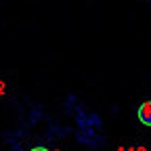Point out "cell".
<instances>
[{
  "instance_id": "ba28073f",
  "label": "cell",
  "mask_w": 151,
  "mask_h": 151,
  "mask_svg": "<svg viewBox=\"0 0 151 151\" xmlns=\"http://www.w3.org/2000/svg\"><path fill=\"white\" fill-rule=\"evenodd\" d=\"M4 88H6V86H4V82H0V94H4Z\"/></svg>"
},
{
  "instance_id": "8992f818",
  "label": "cell",
  "mask_w": 151,
  "mask_h": 151,
  "mask_svg": "<svg viewBox=\"0 0 151 151\" xmlns=\"http://www.w3.org/2000/svg\"><path fill=\"white\" fill-rule=\"evenodd\" d=\"M40 118H42V107H34L32 109V116H29V124H36Z\"/></svg>"
},
{
  "instance_id": "3957f363",
  "label": "cell",
  "mask_w": 151,
  "mask_h": 151,
  "mask_svg": "<svg viewBox=\"0 0 151 151\" xmlns=\"http://www.w3.org/2000/svg\"><path fill=\"white\" fill-rule=\"evenodd\" d=\"M137 118L143 126H151V101H145L137 109Z\"/></svg>"
},
{
  "instance_id": "52a82bcc",
  "label": "cell",
  "mask_w": 151,
  "mask_h": 151,
  "mask_svg": "<svg viewBox=\"0 0 151 151\" xmlns=\"http://www.w3.org/2000/svg\"><path fill=\"white\" fill-rule=\"evenodd\" d=\"M29 151H50V149H46V147H32Z\"/></svg>"
},
{
  "instance_id": "5b68a950",
  "label": "cell",
  "mask_w": 151,
  "mask_h": 151,
  "mask_svg": "<svg viewBox=\"0 0 151 151\" xmlns=\"http://www.w3.org/2000/svg\"><path fill=\"white\" fill-rule=\"evenodd\" d=\"M69 132H71V130H69L67 126H59V124L55 126V124H52V126H50V130H48V134H59V137H65V134H69Z\"/></svg>"
},
{
  "instance_id": "30bf717a",
  "label": "cell",
  "mask_w": 151,
  "mask_h": 151,
  "mask_svg": "<svg viewBox=\"0 0 151 151\" xmlns=\"http://www.w3.org/2000/svg\"><path fill=\"white\" fill-rule=\"evenodd\" d=\"M134 151H147V149H145V147H137Z\"/></svg>"
},
{
  "instance_id": "8fae6325",
  "label": "cell",
  "mask_w": 151,
  "mask_h": 151,
  "mask_svg": "<svg viewBox=\"0 0 151 151\" xmlns=\"http://www.w3.org/2000/svg\"><path fill=\"white\" fill-rule=\"evenodd\" d=\"M57 151H59V149H57Z\"/></svg>"
},
{
  "instance_id": "9c48e42d",
  "label": "cell",
  "mask_w": 151,
  "mask_h": 151,
  "mask_svg": "<svg viewBox=\"0 0 151 151\" xmlns=\"http://www.w3.org/2000/svg\"><path fill=\"white\" fill-rule=\"evenodd\" d=\"M118 151H134V149H124V147H120Z\"/></svg>"
},
{
  "instance_id": "6da1fadb",
  "label": "cell",
  "mask_w": 151,
  "mask_h": 151,
  "mask_svg": "<svg viewBox=\"0 0 151 151\" xmlns=\"http://www.w3.org/2000/svg\"><path fill=\"white\" fill-rule=\"evenodd\" d=\"M76 141L90 147V149H99L105 145V137L97 128H78L76 130Z\"/></svg>"
},
{
  "instance_id": "7a4b0ae2",
  "label": "cell",
  "mask_w": 151,
  "mask_h": 151,
  "mask_svg": "<svg viewBox=\"0 0 151 151\" xmlns=\"http://www.w3.org/2000/svg\"><path fill=\"white\" fill-rule=\"evenodd\" d=\"M76 124H78V128H97V130H101L103 120H101L99 113H88L80 105V109L76 111Z\"/></svg>"
},
{
  "instance_id": "277c9868",
  "label": "cell",
  "mask_w": 151,
  "mask_h": 151,
  "mask_svg": "<svg viewBox=\"0 0 151 151\" xmlns=\"http://www.w3.org/2000/svg\"><path fill=\"white\" fill-rule=\"evenodd\" d=\"M78 109H80L78 97H76V94H67V97H65V113L76 118V111H78Z\"/></svg>"
}]
</instances>
